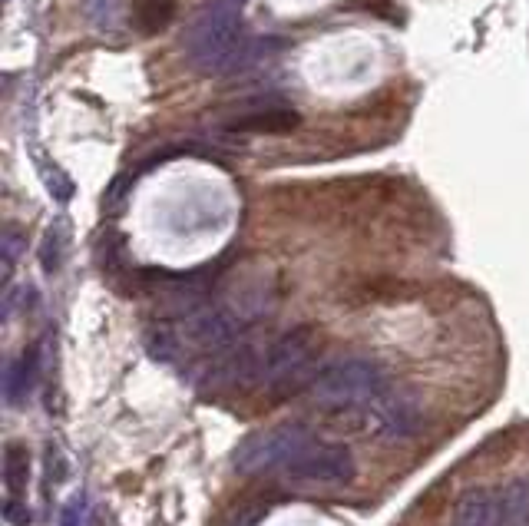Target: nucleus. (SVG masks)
<instances>
[{"mask_svg":"<svg viewBox=\"0 0 529 526\" xmlns=\"http://www.w3.org/2000/svg\"><path fill=\"white\" fill-rule=\"evenodd\" d=\"M500 526H529V480L520 477L500 490Z\"/></svg>","mask_w":529,"mask_h":526,"instance_id":"11","label":"nucleus"},{"mask_svg":"<svg viewBox=\"0 0 529 526\" xmlns=\"http://www.w3.org/2000/svg\"><path fill=\"white\" fill-rule=\"evenodd\" d=\"M301 123V116L288 106H265V110H252L235 116L229 123L232 133H288Z\"/></svg>","mask_w":529,"mask_h":526,"instance_id":"8","label":"nucleus"},{"mask_svg":"<svg viewBox=\"0 0 529 526\" xmlns=\"http://www.w3.org/2000/svg\"><path fill=\"white\" fill-rule=\"evenodd\" d=\"M4 480H7L10 493H24L27 480H30V454H27V447H20V444L7 447V454H4Z\"/></svg>","mask_w":529,"mask_h":526,"instance_id":"13","label":"nucleus"},{"mask_svg":"<svg viewBox=\"0 0 529 526\" xmlns=\"http://www.w3.org/2000/svg\"><path fill=\"white\" fill-rule=\"evenodd\" d=\"M453 526H500V490H467L453 507Z\"/></svg>","mask_w":529,"mask_h":526,"instance_id":"7","label":"nucleus"},{"mask_svg":"<svg viewBox=\"0 0 529 526\" xmlns=\"http://www.w3.org/2000/svg\"><path fill=\"white\" fill-rule=\"evenodd\" d=\"M60 526H80V503H77V500L67 503V510H63Z\"/></svg>","mask_w":529,"mask_h":526,"instance_id":"19","label":"nucleus"},{"mask_svg":"<svg viewBox=\"0 0 529 526\" xmlns=\"http://www.w3.org/2000/svg\"><path fill=\"white\" fill-rule=\"evenodd\" d=\"M133 17L146 34H153V30H163L166 24H172V17H176V0H139Z\"/></svg>","mask_w":529,"mask_h":526,"instance_id":"12","label":"nucleus"},{"mask_svg":"<svg viewBox=\"0 0 529 526\" xmlns=\"http://www.w3.org/2000/svg\"><path fill=\"white\" fill-rule=\"evenodd\" d=\"M4 517H7V523H14V526H27V523H30L27 507H24V503H17V500H7Z\"/></svg>","mask_w":529,"mask_h":526,"instance_id":"18","label":"nucleus"},{"mask_svg":"<svg viewBox=\"0 0 529 526\" xmlns=\"http://www.w3.org/2000/svg\"><path fill=\"white\" fill-rule=\"evenodd\" d=\"M387 374L371 358H344L311 381V401L321 411H364L387 388Z\"/></svg>","mask_w":529,"mask_h":526,"instance_id":"2","label":"nucleus"},{"mask_svg":"<svg viewBox=\"0 0 529 526\" xmlns=\"http://www.w3.org/2000/svg\"><path fill=\"white\" fill-rule=\"evenodd\" d=\"M358 474V464H354V454L344 444H334V440H315L305 454L298 457V464L288 470L285 477H295L298 483H321V487H341V483H351Z\"/></svg>","mask_w":529,"mask_h":526,"instance_id":"6","label":"nucleus"},{"mask_svg":"<svg viewBox=\"0 0 529 526\" xmlns=\"http://www.w3.org/2000/svg\"><path fill=\"white\" fill-rule=\"evenodd\" d=\"M83 14L93 27H116L120 24V0H83Z\"/></svg>","mask_w":529,"mask_h":526,"instance_id":"16","label":"nucleus"},{"mask_svg":"<svg viewBox=\"0 0 529 526\" xmlns=\"http://www.w3.org/2000/svg\"><path fill=\"white\" fill-rule=\"evenodd\" d=\"M315 434L305 424H278L272 431L245 437L232 454V464L245 477L258 474H288L298 457L315 444Z\"/></svg>","mask_w":529,"mask_h":526,"instance_id":"3","label":"nucleus"},{"mask_svg":"<svg viewBox=\"0 0 529 526\" xmlns=\"http://www.w3.org/2000/svg\"><path fill=\"white\" fill-rule=\"evenodd\" d=\"M285 50V40L278 37H255V40H242V47L235 50L232 63L225 67V73H248L255 67H262L265 60L278 57Z\"/></svg>","mask_w":529,"mask_h":526,"instance_id":"10","label":"nucleus"},{"mask_svg":"<svg viewBox=\"0 0 529 526\" xmlns=\"http://www.w3.org/2000/svg\"><path fill=\"white\" fill-rule=\"evenodd\" d=\"M37 169H40V179L43 186H47V192L53 199L60 202V206H67V202L73 199V192H77V186H73V179L63 173V169L53 163V159H37Z\"/></svg>","mask_w":529,"mask_h":526,"instance_id":"14","label":"nucleus"},{"mask_svg":"<svg viewBox=\"0 0 529 526\" xmlns=\"http://www.w3.org/2000/svg\"><path fill=\"white\" fill-rule=\"evenodd\" d=\"M242 7L245 0H212L189 20L182 50L202 73H225L235 50L242 47Z\"/></svg>","mask_w":529,"mask_h":526,"instance_id":"1","label":"nucleus"},{"mask_svg":"<svg viewBox=\"0 0 529 526\" xmlns=\"http://www.w3.org/2000/svg\"><path fill=\"white\" fill-rule=\"evenodd\" d=\"M37 371H40V351L37 348H27L14 364H10L7 378H4V391H7L10 404H20L30 394V388H34V381H37Z\"/></svg>","mask_w":529,"mask_h":526,"instance_id":"9","label":"nucleus"},{"mask_svg":"<svg viewBox=\"0 0 529 526\" xmlns=\"http://www.w3.org/2000/svg\"><path fill=\"white\" fill-rule=\"evenodd\" d=\"M0 252H4V282L14 272L17 259L24 255V232L17 229V225H7L4 229V242H0Z\"/></svg>","mask_w":529,"mask_h":526,"instance_id":"17","label":"nucleus"},{"mask_svg":"<svg viewBox=\"0 0 529 526\" xmlns=\"http://www.w3.org/2000/svg\"><path fill=\"white\" fill-rule=\"evenodd\" d=\"M361 414L367 427H371V434L384 440H410L424 431V414H420L417 397L397 388V384H387Z\"/></svg>","mask_w":529,"mask_h":526,"instance_id":"5","label":"nucleus"},{"mask_svg":"<svg viewBox=\"0 0 529 526\" xmlns=\"http://www.w3.org/2000/svg\"><path fill=\"white\" fill-rule=\"evenodd\" d=\"M63 255H67V222H53L47 235H43V249H40V259L47 272H57L63 265Z\"/></svg>","mask_w":529,"mask_h":526,"instance_id":"15","label":"nucleus"},{"mask_svg":"<svg viewBox=\"0 0 529 526\" xmlns=\"http://www.w3.org/2000/svg\"><path fill=\"white\" fill-rule=\"evenodd\" d=\"M318 331L311 325H298L275 338L265 351V371H262V391L272 397L295 394L308 381V364L315 358Z\"/></svg>","mask_w":529,"mask_h":526,"instance_id":"4","label":"nucleus"}]
</instances>
